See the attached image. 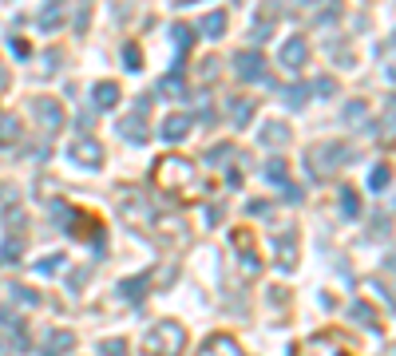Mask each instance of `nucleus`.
<instances>
[{"label":"nucleus","mask_w":396,"mask_h":356,"mask_svg":"<svg viewBox=\"0 0 396 356\" xmlns=\"http://www.w3.org/2000/svg\"><path fill=\"white\" fill-rule=\"evenodd\" d=\"M155 183H159L162 190H171V194H190L195 167L186 159H178V155H167V159H159V167H155Z\"/></svg>","instance_id":"f257e3e1"},{"label":"nucleus","mask_w":396,"mask_h":356,"mask_svg":"<svg viewBox=\"0 0 396 356\" xmlns=\"http://www.w3.org/2000/svg\"><path fill=\"white\" fill-rule=\"evenodd\" d=\"M353 159V150L349 147H341V143H317V147L305 155V167H310L317 178H329L333 171H341L345 162Z\"/></svg>","instance_id":"f03ea898"},{"label":"nucleus","mask_w":396,"mask_h":356,"mask_svg":"<svg viewBox=\"0 0 396 356\" xmlns=\"http://www.w3.org/2000/svg\"><path fill=\"white\" fill-rule=\"evenodd\" d=\"M143 348H147V356H178L183 353V325H174V320L155 325V329L147 332Z\"/></svg>","instance_id":"7ed1b4c3"},{"label":"nucleus","mask_w":396,"mask_h":356,"mask_svg":"<svg viewBox=\"0 0 396 356\" xmlns=\"http://www.w3.org/2000/svg\"><path fill=\"white\" fill-rule=\"evenodd\" d=\"M32 115H36V123L44 127V135H56L63 127V103L52 95H36L32 99Z\"/></svg>","instance_id":"20e7f679"},{"label":"nucleus","mask_w":396,"mask_h":356,"mask_svg":"<svg viewBox=\"0 0 396 356\" xmlns=\"http://www.w3.org/2000/svg\"><path fill=\"white\" fill-rule=\"evenodd\" d=\"M289 356H349V353L337 344L333 332H321V336H310V341L294 344V353Z\"/></svg>","instance_id":"39448f33"},{"label":"nucleus","mask_w":396,"mask_h":356,"mask_svg":"<svg viewBox=\"0 0 396 356\" xmlns=\"http://www.w3.org/2000/svg\"><path fill=\"white\" fill-rule=\"evenodd\" d=\"M310 63V40L305 36H289L282 44V68H289V72H301Z\"/></svg>","instance_id":"423d86ee"},{"label":"nucleus","mask_w":396,"mask_h":356,"mask_svg":"<svg viewBox=\"0 0 396 356\" xmlns=\"http://www.w3.org/2000/svg\"><path fill=\"white\" fill-rule=\"evenodd\" d=\"M234 68H238V79H242V84L266 79V56H261V52H238Z\"/></svg>","instance_id":"0eeeda50"},{"label":"nucleus","mask_w":396,"mask_h":356,"mask_svg":"<svg viewBox=\"0 0 396 356\" xmlns=\"http://www.w3.org/2000/svg\"><path fill=\"white\" fill-rule=\"evenodd\" d=\"M258 143L270 150H282L285 143H289V127H285V119H270V123L258 131Z\"/></svg>","instance_id":"6e6552de"},{"label":"nucleus","mask_w":396,"mask_h":356,"mask_svg":"<svg viewBox=\"0 0 396 356\" xmlns=\"http://www.w3.org/2000/svg\"><path fill=\"white\" fill-rule=\"evenodd\" d=\"M115 103H119V84L99 79V84L91 87V107H96V111H112Z\"/></svg>","instance_id":"1a4fd4ad"},{"label":"nucleus","mask_w":396,"mask_h":356,"mask_svg":"<svg viewBox=\"0 0 396 356\" xmlns=\"http://www.w3.org/2000/svg\"><path fill=\"white\" fill-rule=\"evenodd\" d=\"M159 135H162V143H178V139H186L190 135V115H167L162 127H159Z\"/></svg>","instance_id":"9d476101"},{"label":"nucleus","mask_w":396,"mask_h":356,"mask_svg":"<svg viewBox=\"0 0 396 356\" xmlns=\"http://www.w3.org/2000/svg\"><path fill=\"white\" fill-rule=\"evenodd\" d=\"M68 159L79 162V167H99L103 150H99V143H75V147H68Z\"/></svg>","instance_id":"9b49d317"},{"label":"nucleus","mask_w":396,"mask_h":356,"mask_svg":"<svg viewBox=\"0 0 396 356\" xmlns=\"http://www.w3.org/2000/svg\"><path fill=\"white\" fill-rule=\"evenodd\" d=\"M119 135H123L131 147H143V143H147V123H143V115H127L123 123H119Z\"/></svg>","instance_id":"f8f14e48"},{"label":"nucleus","mask_w":396,"mask_h":356,"mask_svg":"<svg viewBox=\"0 0 396 356\" xmlns=\"http://www.w3.org/2000/svg\"><path fill=\"white\" fill-rule=\"evenodd\" d=\"M198 356H246V353H242L238 341H230V336H211V341L202 344V353Z\"/></svg>","instance_id":"ddd939ff"},{"label":"nucleus","mask_w":396,"mask_h":356,"mask_svg":"<svg viewBox=\"0 0 396 356\" xmlns=\"http://www.w3.org/2000/svg\"><path fill=\"white\" fill-rule=\"evenodd\" d=\"M250 115H254V99H250V95L230 99V119H234V127H246Z\"/></svg>","instance_id":"4468645a"},{"label":"nucleus","mask_w":396,"mask_h":356,"mask_svg":"<svg viewBox=\"0 0 396 356\" xmlns=\"http://www.w3.org/2000/svg\"><path fill=\"white\" fill-rule=\"evenodd\" d=\"M198 32H202V36H211V40H218L226 32V13H206V16H202V24H198Z\"/></svg>","instance_id":"2eb2a0df"},{"label":"nucleus","mask_w":396,"mask_h":356,"mask_svg":"<svg viewBox=\"0 0 396 356\" xmlns=\"http://www.w3.org/2000/svg\"><path fill=\"white\" fill-rule=\"evenodd\" d=\"M20 139V119L16 115H0V147H13Z\"/></svg>","instance_id":"dca6fc26"},{"label":"nucleus","mask_w":396,"mask_h":356,"mask_svg":"<svg viewBox=\"0 0 396 356\" xmlns=\"http://www.w3.org/2000/svg\"><path fill=\"white\" fill-rule=\"evenodd\" d=\"M63 20H68V13H63V4H48V8L40 13V28H44V32H56V28H60Z\"/></svg>","instance_id":"f3484780"},{"label":"nucleus","mask_w":396,"mask_h":356,"mask_svg":"<svg viewBox=\"0 0 396 356\" xmlns=\"http://www.w3.org/2000/svg\"><path fill=\"white\" fill-rule=\"evenodd\" d=\"M266 178L277 183V186H285V183H289V162H285V159H270V162H266Z\"/></svg>","instance_id":"a211bd4d"},{"label":"nucleus","mask_w":396,"mask_h":356,"mask_svg":"<svg viewBox=\"0 0 396 356\" xmlns=\"http://www.w3.org/2000/svg\"><path fill=\"white\" fill-rule=\"evenodd\" d=\"M159 95H167V99H178V95H186L183 75H178V72H171V75H167V79L159 84Z\"/></svg>","instance_id":"6ab92c4d"},{"label":"nucleus","mask_w":396,"mask_h":356,"mask_svg":"<svg viewBox=\"0 0 396 356\" xmlns=\"http://www.w3.org/2000/svg\"><path fill=\"white\" fill-rule=\"evenodd\" d=\"M68 348H72V336H68V332H52L44 356H60V353H68Z\"/></svg>","instance_id":"aec40b11"},{"label":"nucleus","mask_w":396,"mask_h":356,"mask_svg":"<svg viewBox=\"0 0 396 356\" xmlns=\"http://www.w3.org/2000/svg\"><path fill=\"white\" fill-rule=\"evenodd\" d=\"M305 99H310V87H301V84H294V87H285V103H289V107H301V103H305Z\"/></svg>","instance_id":"412c9836"},{"label":"nucleus","mask_w":396,"mask_h":356,"mask_svg":"<svg viewBox=\"0 0 396 356\" xmlns=\"http://www.w3.org/2000/svg\"><path fill=\"white\" fill-rule=\"evenodd\" d=\"M123 68H127V72H143V56H139L135 44H127V48H123Z\"/></svg>","instance_id":"4be33fe9"},{"label":"nucleus","mask_w":396,"mask_h":356,"mask_svg":"<svg viewBox=\"0 0 396 356\" xmlns=\"http://www.w3.org/2000/svg\"><path fill=\"white\" fill-rule=\"evenodd\" d=\"M310 91H313V95H333V79H329V75H321V79H313V84H310Z\"/></svg>","instance_id":"5701e85b"},{"label":"nucleus","mask_w":396,"mask_h":356,"mask_svg":"<svg viewBox=\"0 0 396 356\" xmlns=\"http://www.w3.org/2000/svg\"><path fill=\"white\" fill-rule=\"evenodd\" d=\"M341 206H345L349 218H357V214H360V202H357V194H353V190H345V194H341Z\"/></svg>","instance_id":"b1692460"},{"label":"nucleus","mask_w":396,"mask_h":356,"mask_svg":"<svg viewBox=\"0 0 396 356\" xmlns=\"http://www.w3.org/2000/svg\"><path fill=\"white\" fill-rule=\"evenodd\" d=\"M388 174H393L388 167H376V171H372V178H369V186H372V190H384V186H388Z\"/></svg>","instance_id":"393cba45"},{"label":"nucleus","mask_w":396,"mask_h":356,"mask_svg":"<svg viewBox=\"0 0 396 356\" xmlns=\"http://www.w3.org/2000/svg\"><path fill=\"white\" fill-rule=\"evenodd\" d=\"M174 44H178V48H190V44H195V32H190V28H174Z\"/></svg>","instance_id":"a878e982"},{"label":"nucleus","mask_w":396,"mask_h":356,"mask_svg":"<svg viewBox=\"0 0 396 356\" xmlns=\"http://www.w3.org/2000/svg\"><path fill=\"white\" fill-rule=\"evenodd\" d=\"M365 111H369V103H365V99H353V103L345 107V119H360Z\"/></svg>","instance_id":"bb28decb"},{"label":"nucleus","mask_w":396,"mask_h":356,"mask_svg":"<svg viewBox=\"0 0 396 356\" xmlns=\"http://www.w3.org/2000/svg\"><path fill=\"white\" fill-rule=\"evenodd\" d=\"M13 52H16V60H28V56H32L28 40H20V36H13Z\"/></svg>","instance_id":"cd10ccee"},{"label":"nucleus","mask_w":396,"mask_h":356,"mask_svg":"<svg viewBox=\"0 0 396 356\" xmlns=\"http://www.w3.org/2000/svg\"><path fill=\"white\" fill-rule=\"evenodd\" d=\"M337 13H341V4L333 0V4H329V8H325V13L317 16V20H321V24H333V20H337Z\"/></svg>","instance_id":"c85d7f7f"},{"label":"nucleus","mask_w":396,"mask_h":356,"mask_svg":"<svg viewBox=\"0 0 396 356\" xmlns=\"http://www.w3.org/2000/svg\"><path fill=\"white\" fill-rule=\"evenodd\" d=\"M143 289H147V277H139V281L123 285V293H127V297H139V293H143Z\"/></svg>","instance_id":"c756f323"},{"label":"nucleus","mask_w":396,"mask_h":356,"mask_svg":"<svg viewBox=\"0 0 396 356\" xmlns=\"http://www.w3.org/2000/svg\"><path fill=\"white\" fill-rule=\"evenodd\" d=\"M99 353H107V356H119V353H123V344H119V341H107V344H99Z\"/></svg>","instance_id":"7c9ffc66"},{"label":"nucleus","mask_w":396,"mask_h":356,"mask_svg":"<svg viewBox=\"0 0 396 356\" xmlns=\"http://www.w3.org/2000/svg\"><path fill=\"white\" fill-rule=\"evenodd\" d=\"M4 87H8V68L0 63V91H4Z\"/></svg>","instance_id":"2f4dec72"}]
</instances>
